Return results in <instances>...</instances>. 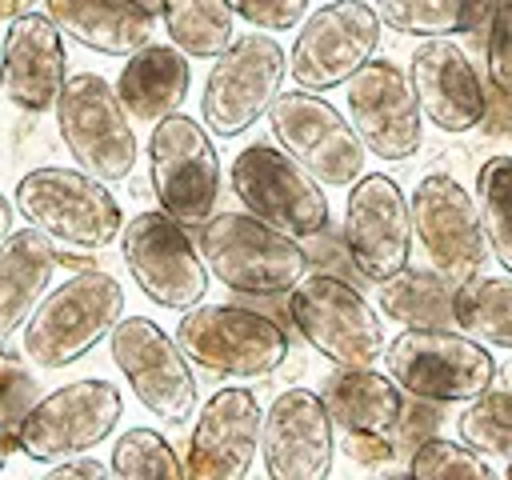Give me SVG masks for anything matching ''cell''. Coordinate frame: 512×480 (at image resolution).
Listing matches in <instances>:
<instances>
[{"instance_id": "12", "label": "cell", "mask_w": 512, "mask_h": 480, "mask_svg": "<svg viewBox=\"0 0 512 480\" xmlns=\"http://www.w3.org/2000/svg\"><path fill=\"white\" fill-rule=\"evenodd\" d=\"M112 364L136 392V400L164 424H188L196 412V372L176 336L148 316H120L108 332Z\"/></svg>"}, {"instance_id": "39", "label": "cell", "mask_w": 512, "mask_h": 480, "mask_svg": "<svg viewBox=\"0 0 512 480\" xmlns=\"http://www.w3.org/2000/svg\"><path fill=\"white\" fill-rule=\"evenodd\" d=\"M476 128L484 136H492V140H508L512 144V92L508 88L484 80V116H480Z\"/></svg>"}, {"instance_id": "3", "label": "cell", "mask_w": 512, "mask_h": 480, "mask_svg": "<svg viewBox=\"0 0 512 480\" xmlns=\"http://www.w3.org/2000/svg\"><path fill=\"white\" fill-rule=\"evenodd\" d=\"M184 356L224 380H260L288 360V332L244 304H192L176 324Z\"/></svg>"}, {"instance_id": "6", "label": "cell", "mask_w": 512, "mask_h": 480, "mask_svg": "<svg viewBox=\"0 0 512 480\" xmlns=\"http://www.w3.org/2000/svg\"><path fill=\"white\" fill-rule=\"evenodd\" d=\"M56 128H60L68 156L88 176L104 184L132 176L136 168L132 116L100 72H76L64 80L56 96Z\"/></svg>"}, {"instance_id": "40", "label": "cell", "mask_w": 512, "mask_h": 480, "mask_svg": "<svg viewBox=\"0 0 512 480\" xmlns=\"http://www.w3.org/2000/svg\"><path fill=\"white\" fill-rule=\"evenodd\" d=\"M344 456L364 468H376L396 456V440L392 432H344Z\"/></svg>"}, {"instance_id": "27", "label": "cell", "mask_w": 512, "mask_h": 480, "mask_svg": "<svg viewBox=\"0 0 512 480\" xmlns=\"http://www.w3.org/2000/svg\"><path fill=\"white\" fill-rule=\"evenodd\" d=\"M456 280L436 268H400L376 284L380 312L404 328H456Z\"/></svg>"}, {"instance_id": "41", "label": "cell", "mask_w": 512, "mask_h": 480, "mask_svg": "<svg viewBox=\"0 0 512 480\" xmlns=\"http://www.w3.org/2000/svg\"><path fill=\"white\" fill-rule=\"evenodd\" d=\"M108 472H112V464H100V460H92L88 452H80V456H68V460H56V464H52V476H56V480H68V476L104 480Z\"/></svg>"}, {"instance_id": "36", "label": "cell", "mask_w": 512, "mask_h": 480, "mask_svg": "<svg viewBox=\"0 0 512 480\" xmlns=\"http://www.w3.org/2000/svg\"><path fill=\"white\" fill-rule=\"evenodd\" d=\"M488 80L512 92V0H492L488 12Z\"/></svg>"}, {"instance_id": "29", "label": "cell", "mask_w": 512, "mask_h": 480, "mask_svg": "<svg viewBox=\"0 0 512 480\" xmlns=\"http://www.w3.org/2000/svg\"><path fill=\"white\" fill-rule=\"evenodd\" d=\"M168 40L192 60H216L232 40V0H160Z\"/></svg>"}, {"instance_id": "7", "label": "cell", "mask_w": 512, "mask_h": 480, "mask_svg": "<svg viewBox=\"0 0 512 480\" xmlns=\"http://www.w3.org/2000/svg\"><path fill=\"white\" fill-rule=\"evenodd\" d=\"M384 364L408 396L436 404L472 400L496 380V356L488 344L460 328H404L384 348Z\"/></svg>"}, {"instance_id": "19", "label": "cell", "mask_w": 512, "mask_h": 480, "mask_svg": "<svg viewBox=\"0 0 512 480\" xmlns=\"http://www.w3.org/2000/svg\"><path fill=\"white\" fill-rule=\"evenodd\" d=\"M260 456L272 480H324L336 460V424L312 388H284L264 412Z\"/></svg>"}, {"instance_id": "1", "label": "cell", "mask_w": 512, "mask_h": 480, "mask_svg": "<svg viewBox=\"0 0 512 480\" xmlns=\"http://www.w3.org/2000/svg\"><path fill=\"white\" fill-rule=\"evenodd\" d=\"M200 256L236 296H284L308 276L304 244L252 212L208 216L200 224Z\"/></svg>"}, {"instance_id": "38", "label": "cell", "mask_w": 512, "mask_h": 480, "mask_svg": "<svg viewBox=\"0 0 512 480\" xmlns=\"http://www.w3.org/2000/svg\"><path fill=\"white\" fill-rule=\"evenodd\" d=\"M440 420H444V412H440L436 400H424V396H412V404L404 400L400 420H396V428H392L396 452H412L420 440L436 436V432H440Z\"/></svg>"}, {"instance_id": "26", "label": "cell", "mask_w": 512, "mask_h": 480, "mask_svg": "<svg viewBox=\"0 0 512 480\" xmlns=\"http://www.w3.org/2000/svg\"><path fill=\"white\" fill-rule=\"evenodd\" d=\"M320 400L340 432H392L404 408V388L368 368H332L320 384Z\"/></svg>"}, {"instance_id": "2", "label": "cell", "mask_w": 512, "mask_h": 480, "mask_svg": "<svg viewBox=\"0 0 512 480\" xmlns=\"http://www.w3.org/2000/svg\"><path fill=\"white\" fill-rule=\"evenodd\" d=\"M124 316V288L116 276L88 268L48 288L24 320V356L40 368H68L88 356Z\"/></svg>"}, {"instance_id": "5", "label": "cell", "mask_w": 512, "mask_h": 480, "mask_svg": "<svg viewBox=\"0 0 512 480\" xmlns=\"http://www.w3.org/2000/svg\"><path fill=\"white\" fill-rule=\"evenodd\" d=\"M288 316L296 332L340 368H368L384 360V324L372 304L336 272H308L288 292Z\"/></svg>"}, {"instance_id": "11", "label": "cell", "mask_w": 512, "mask_h": 480, "mask_svg": "<svg viewBox=\"0 0 512 480\" xmlns=\"http://www.w3.org/2000/svg\"><path fill=\"white\" fill-rule=\"evenodd\" d=\"M148 176L160 208L184 228H200L220 200V156L208 128L184 112L156 120L148 140Z\"/></svg>"}, {"instance_id": "14", "label": "cell", "mask_w": 512, "mask_h": 480, "mask_svg": "<svg viewBox=\"0 0 512 480\" xmlns=\"http://www.w3.org/2000/svg\"><path fill=\"white\" fill-rule=\"evenodd\" d=\"M124 264L136 288L160 308H192L208 292V264L192 244L188 228L160 212H136L120 232Z\"/></svg>"}, {"instance_id": "32", "label": "cell", "mask_w": 512, "mask_h": 480, "mask_svg": "<svg viewBox=\"0 0 512 480\" xmlns=\"http://www.w3.org/2000/svg\"><path fill=\"white\" fill-rule=\"evenodd\" d=\"M476 208L492 256L512 272V156H488L476 172Z\"/></svg>"}, {"instance_id": "20", "label": "cell", "mask_w": 512, "mask_h": 480, "mask_svg": "<svg viewBox=\"0 0 512 480\" xmlns=\"http://www.w3.org/2000/svg\"><path fill=\"white\" fill-rule=\"evenodd\" d=\"M264 412L248 388H220L204 400L184 456L192 480H240L260 452Z\"/></svg>"}, {"instance_id": "25", "label": "cell", "mask_w": 512, "mask_h": 480, "mask_svg": "<svg viewBox=\"0 0 512 480\" xmlns=\"http://www.w3.org/2000/svg\"><path fill=\"white\" fill-rule=\"evenodd\" d=\"M192 88L188 56L176 44H144L128 56L116 80V96L128 108L132 120L156 124L172 112H180L184 96Z\"/></svg>"}, {"instance_id": "16", "label": "cell", "mask_w": 512, "mask_h": 480, "mask_svg": "<svg viewBox=\"0 0 512 480\" xmlns=\"http://www.w3.org/2000/svg\"><path fill=\"white\" fill-rule=\"evenodd\" d=\"M412 236L420 240L428 264L436 272H444L448 280L464 284L476 272H484L488 264V232L476 208V196L448 172H432L424 176L412 196Z\"/></svg>"}, {"instance_id": "10", "label": "cell", "mask_w": 512, "mask_h": 480, "mask_svg": "<svg viewBox=\"0 0 512 480\" xmlns=\"http://www.w3.org/2000/svg\"><path fill=\"white\" fill-rule=\"evenodd\" d=\"M124 416V396L116 384L88 376L72 380L32 404L16 428V448L36 464H56L104 444Z\"/></svg>"}, {"instance_id": "13", "label": "cell", "mask_w": 512, "mask_h": 480, "mask_svg": "<svg viewBox=\"0 0 512 480\" xmlns=\"http://www.w3.org/2000/svg\"><path fill=\"white\" fill-rule=\"evenodd\" d=\"M268 128L276 144L304 164L324 188H352L364 176V140L352 120L340 116L324 96L308 88L280 92L268 108Z\"/></svg>"}, {"instance_id": "30", "label": "cell", "mask_w": 512, "mask_h": 480, "mask_svg": "<svg viewBox=\"0 0 512 480\" xmlns=\"http://www.w3.org/2000/svg\"><path fill=\"white\" fill-rule=\"evenodd\" d=\"M456 328L488 348L512 352V272H476L472 280H464L456 288Z\"/></svg>"}, {"instance_id": "17", "label": "cell", "mask_w": 512, "mask_h": 480, "mask_svg": "<svg viewBox=\"0 0 512 480\" xmlns=\"http://www.w3.org/2000/svg\"><path fill=\"white\" fill-rule=\"evenodd\" d=\"M340 236L352 268L364 280L380 284L400 272L412 256V208L404 188L384 172L360 176L348 192Z\"/></svg>"}, {"instance_id": "33", "label": "cell", "mask_w": 512, "mask_h": 480, "mask_svg": "<svg viewBox=\"0 0 512 480\" xmlns=\"http://www.w3.org/2000/svg\"><path fill=\"white\" fill-rule=\"evenodd\" d=\"M108 464H112V476H124V480H148V476L180 480L184 476L180 456L172 452V444L156 428H128L116 440Z\"/></svg>"}, {"instance_id": "18", "label": "cell", "mask_w": 512, "mask_h": 480, "mask_svg": "<svg viewBox=\"0 0 512 480\" xmlns=\"http://www.w3.org/2000/svg\"><path fill=\"white\" fill-rule=\"evenodd\" d=\"M348 120L364 148L380 160H408L424 144V112L412 76L392 60H368L348 84Z\"/></svg>"}, {"instance_id": "24", "label": "cell", "mask_w": 512, "mask_h": 480, "mask_svg": "<svg viewBox=\"0 0 512 480\" xmlns=\"http://www.w3.org/2000/svg\"><path fill=\"white\" fill-rule=\"evenodd\" d=\"M56 268V240L40 228H12L0 240V340L24 328L32 308L52 288Z\"/></svg>"}, {"instance_id": "45", "label": "cell", "mask_w": 512, "mask_h": 480, "mask_svg": "<svg viewBox=\"0 0 512 480\" xmlns=\"http://www.w3.org/2000/svg\"><path fill=\"white\" fill-rule=\"evenodd\" d=\"M12 448H16V440H12V436H8L4 428H0V468L8 464V452H12Z\"/></svg>"}, {"instance_id": "34", "label": "cell", "mask_w": 512, "mask_h": 480, "mask_svg": "<svg viewBox=\"0 0 512 480\" xmlns=\"http://www.w3.org/2000/svg\"><path fill=\"white\" fill-rule=\"evenodd\" d=\"M408 472L416 480H444V476H472V480H492V468L480 452H472L468 444L444 440V436H428L408 452Z\"/></svg>"}, {"instance_id": "42", "label": "cell", "mask_w": 512, "mask_h": 480, "mask_svg": "<svg viewBox=\"0 0 512 480\" xmlns=\"http://www.w3.org/2000/svg\"><path fill=\"white\" fill-rule=\"evenodd\" d=\"M32 4H36V0H0V24H12L16 16L32 12Z\"/></svg>"}, {"instance_id": "35", "label": "cell", "mask_w": 512, "mask_h": 480, "mask_svg": "<svg viewBox=\"0 0 512 480\" xmlns=\"http://www.w3.org/2000/svg\"><path fill=\"white\" fill-rule=\"evenodd\" d=\"M36 400H40V380H36V372L24 364L20 352L4 348V340H0V428H4L12 440H16V428H20V420L32 412Z\"/></svg>"}, {"instance_id": "8", "label": "cell", "mask_w": 512, "mask_h": 480, "mask_svg": "<svg viewBox=\"0 0 512 480\" xmlns=\"http://www.w3.org/2000/svg\"><path fill=\"white\" fill-rule=\"evenodd\" d=\"M288 76V52L268 32H244L236 36L212 64L200 96V116L212 136H240L260 116H268L272 100L280 96V84Z\"/></svg>"}, {"instance_id": "9", "label": "cell", "mask_w": 512, "mask_h": 480, "mask_svg": "<svg viewBox=\"0 0 512 480\" xmlns=\"http://www.w3.org/2000/svg\"><path fill=\"white\" fill-rule=\"evenodd\" d=\"M232 192L240 196L244 212L260 216L264 224L312 240L332 224L324 184L296 164L280 144H248L232 156Z\"/></svg>"}, {"instance_id": "15", "label": "cell", "mask_w": 512, "mask_h": 480, "mask_svg": "<svg viewBox=\"0 0 512 480\" xmlns=\"http://www.w3.org/2000/svg\"><path fill=\"white\" fill-rule=\"evenodd\" d=\"M380 48V12L364 0H328L316 8L288 52V76L308 92L348 84Z\"/></svg>"}, {"instance_id": "46", "label": "cell", "mask_w": 512, "mask_h": 480, "mask_svg": "<svg viewBox=\"0 0 512 480\" xmlns=\"http://www.w3.org/2000/svg\"><path fill=\"white\" fill-rule=\"evenodd\" d=\"M508 480H512V460H508Z\"/></svg>"}, {"instance_id": "23", "label": "cell", "mask_w": 512, "mask_h": 480, "mask_svg": "<svg viewBox=\"0 0 512 480\" xmlns=\"http://www.w3.org/2000/svg\"><path fill=\"white\" fill-rule=\"evenodd\" d=\"M52 24L100 56H132L152 44L156 16L140 0H44Z\"/></svg>"}, {"instance_id": "37", "label": "cell", "mask_w": 512, "mask_h": 480, "mask_svg": "<svg viewBox=\"0 0 512 480\" xmlns=\"http://www.w3.org/2000/svg\"><path fill=\"white\" fill-rule=\"evenodd\" d=\"M232 12L260 32H288L308 16V0H232Z\"/></svg>"}, {"instance_id": "47", "label": "cell", "mask_w": 512, "mask_h": 480, "mask_svg": "<svg viewBox=\"0 0 512 480\" xmlns=\"http://www.w3.org/2000/svg\"><path fill=\"white\" fill-rule=\"evenodd\" d=\"M0 88H4V76H0Z\"/></svg>"}, {"instance_id": "44", "label": "cell", "mask_w": 512, "mask_h": 480, "mask_svg": "<svg viewBox=\"0 0 512 480\" xmlns=\"http://www.w3.org/2000/svg\"><path fill=\"white\" fill-rule=\"evenodd\" d=\"M12 232V200L0 192V240Z\"/></svg>"}, {"instance_id": "22", "label": "cell", "mask_w": 512, "mask_h": 480, "mask_svg": "<svg viewBox=\"0 0 512 480\" xmlns=\"http://www.w3.org/2000/svg\"><path fill=\"white\" fill-rule=\"evenodd\" d=\"M0 76L4 96L20 112H48L56 108V96L68 80V52L64 32L44 12H24L8 24L4 48H0Z\"/></svg>"}, {"instance_id": "21", "label": "cell", "mask_w": 512, "mask_h": 480, "mask_svg": "<svg viewBox=\"0 0 512 480\" xmlns=\"http://www.w3.org/2000/svg\"><path fill=\"white\" fill-rule=\"evenodd\" d=\"M420 112L440 132H472L484 116V76L452 36H424L408 56Z\"/></svg>"}, {"instance_id": "4", "label": "cell", "mask_w": 512, "mask_h": 480, "mask_svg": "<svg viewBox=\"0 0 512 480\" xmlns=\"http://www.w3.org/2000/svg\"><path fill=\"white\" fill-rule=\"evenodd\" d=\"M20 216L44 236L72 248H108L124 232V216L104 180L84 168H32L16 184Z\"/></svg>"}, {"instance_id": "43", "label": "cell", "mask_w": 512, "mask_h": 480, "mask_svg": "<svg viewBox=\"0 0 512 480\" xmlns=\"http://www.w3.org/2000/svg\"><path fill=\"white\" fill-rule=\"evenodd\" d=\"M56 264L76 268V272H88V268H96V256H76V252H60V248H56Z\"/></svg>"}, {"instance_id": "28", "label": "cell", "mask_w": 512, "mask_h": 480, "mask_svg": "<svg viewBox=\"0 0 512 480\" xmlns=\"http://www.w3.org/2000/svg\"><path fill=\"white\" fill-rule=\"evenodd\" d=\"M376 12L404 36H468L488 24L492 0H376Z\"/></svg>"}, {"instance_id": "31", "label": "cell", "mask_w": 512, "mask_h": 480, "mask_svg": "<svg viewBox=\"0 0 512 480\" xmlns=\"http://www.w3.org/2000/svg\"><path fill=\"white\" fill-rule=\"evenodd\" d=\"M460 440L480 456H508L512 460V384H488L468 400L456 420Z\"/></svg>"}]
</instances>
